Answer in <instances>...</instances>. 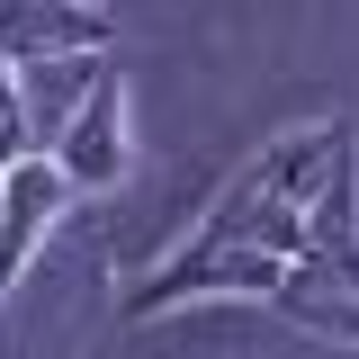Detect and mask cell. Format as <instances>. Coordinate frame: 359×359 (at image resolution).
I'll return each instance as SVG.
<instances>
[{
    "label": "cell",
    "instance_id": "7",
    "mask_svg": "<svg viewBox=\"0 0 359 359\" xmlns=\"http://www.w3.org/2000/svg\"><path fill=\"white\" fill-rule=\"evenodd\" d=\"M36 153V126H27V99H18V72L0 63V171H18Z\"/></svg>",
    "mask_w": 359,
    "mask_h": 359
},
{
    "label": "cell",
    "instance_id": "5",
    "mask_svg": "<svg viewBox=\"0 0 359 359\" xmlns=\"http://www.w3.org/2000/svg\"><path fill=\"white\" fill-rule=\"evenodd\" d=\"M63 171L45 162V153H27L18 171H0V306H9V287H18V269L36 261V243H45V224L63 216Z\"/></svg>",
    "mask_w": 359,
    "mask_h": 359
},
{
    "label": "cell",
    "instance_id": "4",
    "mask_svg": "<svg viewBox=\"0 0 359 359\" xmlns=\"http://www.w3.org/2000/svg\"><path fill=\"white\" fill-rule=\"evenodd\" d=\"M117 45V18H99V9H0V63L9 72H45V63H99Z\"/></svg>",
    "mask_w": 359,
    "mask_h": 359
},
{
    "label": "cell",
    "instance_id": "2",
    "mask_svg": "<svg viewBox=\"0 0 359 359\" xmlns=\"http://www.w3.org/2000/svg\"><path fill=\"white\" fill-rule=\"evenodd\" d=\"M287 287L297 297H359V126L341 135V153L306 207V243H297Z\"/></svg>",
    "mask_w": 359,
    "mask_h": 359
},
{
    "label": "cell",
    "instance_id": "3",
    "mask_svg": "<svg viewBox=\"0 0 359 359\" xmlns=\"http://www.w3.org/2000/svg\"><path fill=\"white\" fill-rule=\"evenodd\" d=\"M45 162L63 171V189H117L126 180V162H135V144H126V72H99L81 90V108L54 126Z\"/></svg>",
    "mask_w": 359,
    "mask_h": 359
},
{
    "label": "cell",
    "instance_id": "6",
    "mask_svg": "<svg viewBox=\"0 0 359 359\" xmlns=\"http://www.w3.org/2000/svg\"><path fill=\"white\" fill-rule=\"evenodd\" d=\"M269 306L287 314L297 332H323V341H359V297H297V287H278Z\"/></svg>",
    "mask_w": 359,
    "mask_h": 359
},
{
    "label": "cell",
    "instance_id": "1",
    "mask_svg": "<svg viewBox=\"0 0 359 359\" xmlns=\"http://www.w3.org/2000/svg\"><path fill=\"white\" fill-rule=\"evenodd\" d=\"M351 117L332 126H287L269 135L261 153L216 189V207L198 216L189 243H171L162 261L126 287V323H153V314H180V306H207V297H278L287 269H297V243H306V207L332 153H341Z\"/></svg>",
    "mask_w": 359,
    "mask_h": 359
}]
</instances>
